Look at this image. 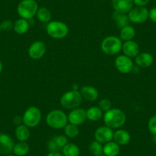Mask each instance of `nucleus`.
Listing matches in <instances>:
<instances>
[{"instance_id":"nucleus-1","label":"nucleus","mask_w":156,"mask_h":156,"mask_svg":"<svg viewBox=\"0 0 156 156\" xmlns=\"http://www.w3.org/2000/svg\"><path fill=\"white\" fill-rule=\"evenodd\" d=\"M103 119L105 126L112 129H118L126 123V115L123 111L118 108H111L109 111L104 112Z\"/></svg>"},{"instance_id":"nucleus-2","label":"nucleus","mask_w":156,"mask_h":156,"mask_svg":"<svg viewBox=\"0 0 156 156\" xmlns=\"http://www.w3.org/2000/svg\"><path fill=\"white\" fill-rule=\"evenodd\" d=\"M46 123L54 129H64L68 123L67 115L61 109H54L49 112L46 116Z\"/></svg>"},{"instance_id":"nucleus-3","label":"nucleus","mask_w":156,"mask_h":156,"mask_svg":"<svg viewBox=\"0 0 156 156\" xmlns=\"http://www.w3.org/2000/svg\"><path fill=\"white\" fill-rule=\"evenodd\" d=\"M122 41L115 35H110L105 37L100 44V48L104 54L109 56L119 54L122 51Z\"/></svg>"},{"instance_id":"nucleus-4","label":"nucleus","mask_w":156,"mask_h":156,"mask_svg":"<svg viewBox=\"0 0 156 156\" xmlns=\"http://www.w3.org/2000/svg\"><path fill=\"white\" fill-rule=\"evenodd\" d=\"M38 8L35 0H22L18 5L17 12L19 17L29 21L36 16Z\"/></svg>"},{"instance_id":"nucleus-5","label":"nucleus","mask_w":156,"mask_h":156,"mask_svg":"<svg viewBox=\"0 0 156 156\" xmlns=\"http://www.w3.org/2000/svg\"><path fill=\"white\" fill-rule=\"evenodd\" d=\"M82 101H83V97L80 91L73 90L64 93L60 100V103L62 107L69 110L79 107Z\"/></svg>"},{"instance_id":"nucleus-6","label":"nucleus","mask_w":156,"mask_h":156,"mask_svg":"<svg viewBox=\"0 0 156 156\" xmlns=\"http://www.w3.org/2000/svg\"><path fill=\"white\" fill-rule=\"evenodd\" d=\"M46 31L54 39H62L68 34L69 28L67 25L61 21H51L46 27Z\"/></svg>"},{"instance_id":"nucleus-7","label":"nucleus","mask_w":156,"mask_h":156,"mask_svg":"<svg viewBox=\"0 0 156 156\" xmlns=\"http://www.w3.org/2000/svg\"><path fill=\"white\" fill-rule=\"evenodd\" d=\"M42 118L41 110L37 106H29L24 112L22 119L23 124L28 128H34L40 124Z\"/></svg>"},{"instance_id":"nucleus-8","label":"nucleus","mask_w":156,"mask_h":156,"mask_svg":"<svg viewBox=\"0 0 156 156\" xmlns=\"http://www.w3.org/2000/svg\"><path fill=\"white\" fill-rule=\"evenodd\" d=\"M148 12L149 10L146 7L133 6L127 15L129 22L135 24H142L148 19Z\"/></svg>"},{"instance_id":"nucleus-9","label":"nucleus","mask_w":156,"mask_h":156,"mask_svg":"<svg viewBox=\"0 0 156 156\" xmlns=\"http://www.w3.org/2000/svg\"><path fill=\"white\" fill-rule=\"evenodd\" d=\"M115 67L119 73L127 74L133 71L134 64L131 58L125 55H121L115 58Z\"/></svg>"},{"instance_id":"nucleus-10","label":"nucleus","mask_w":156,"mask_h":156,"mask_svg":"<svg viewBox=\"0 0 156 156\" xmlns=\"http://www.w3.org/2000/svg\"><path fill=\"white\" fill-rule=\"evenodd\" d=\"M67 118H68L69 123L73 124L77 126L82 125L87 119L86 110L80 107L71 109V111L67 115Z\"/></svg>"},{"instance_id":"nucleus-11","label":"nucleus","mask_w":156,"mask_h":156,"mask_svg":"<svg viewBox=\"0 0 156 156\" xmlns=\"http://www.w3.org/2000/svg\"><path fill=\"white\" fill-rule=\"evenodd\" d=\"M113 135L114 132L112 129L109 128L106 126H103L96 129L95 133H94V139L100 143L106 144L112 140Z\"/></svg>"},{"instance_id":"nucleus-12","label":"nucleus","mask_w":156,"mask_h":156,"mask_svg":"<svg viewBox=\"0 0 156 156\" xmlns=\"http://www.w3.org/2000/svg\"><path fill=\"white\" fill-rule=\"evenodd\" d=\"M47 48L46 44L41 41H35L28 48V56L32 60H39L45 55Z\"/></svg>"},{"instance_id":"nucleus-13","label":"nucleus","mask_w":156,"mask_h":156,"mask_svg":"<svg viewBox=\"0 0 156 156\" xmlns=\"http://www.w3.org/2000/svg\"><path fill=\"white\" fill-rule=\"evenodd\" d=\"M14 145V141L9 135L0 133V154H9L12 151Z\"/></svg>"},{"instance_id":"nucleus-14","label":"nucleus","mask_w":156,"mask_h":156,"mask_svg":"<svg viewBox=\"0 0 156 156\" xmlns=\"http://www.w3.org/2000/svg\"><path fill=\"white\" fill-rule=\"evenodd\" d=\"M68 143L65 135H59L51 139L48 142V148L50 151H59Z\"/></svg>"},{"instance_id":"nucleus-15","label":"nucleus","mask_w":156,"mask_h":156,"mask_svg":"<svg viewBox=\"0 0 156 156\" xmlns=\"http://www.w3.org/2000/svg\"><path fill=\"white\" fill-rule=\"evenodd\" d=\"M111 4L114 11L123 14H128L133 8V0H111Z\"/></svg>"},{"instance_id":"nucleus-16","label":"nucleus","mask_w":156,"mask_h":156,"mask_svg":"<svg viewBox=\"0 0 156 156\" xmlns=\"http://www.w3.org/2000/svg\"><path fill=\"white\" fill-rule=\"evenodd\" d=\"M122 51L123 55L129 58H136L139 53H140V48L139 44L136 41L131 40V41H124L122 43Z\"/></svg>"},{"instance_id":"nucleus-17","label":"nucleus","mask_w":156,"mask_h":156,"mask_svg":"<svg viewBox=\"0 0 156 156\" xmlns=\"http://www.w3.org/2000/svg\"><path fill=\"white\" fill-rule=\"evenodd\" d=\"M135 62H136L137 67L147 68L152 65L153 62H154V58L150 53L142 52L135 58Z\"/></svg>"},{"instance_id":"nucleus-18","label":"nucleus","mask_w":156,"mask_h":156,"mask_svg":"<svg viewBox=\"0 0 156 156\" xmlns=\"http://www.w3.org/2000/svg\"><path fill=\"white\" fill-rule=\"evenodd\" d=\"M80 93L84 100L94 102L99 97V92L97 88L93 86H83L80 88Z\"/></svg>"},{"instance_id":"nucleus-19","label":"nucleus","mask_w":156,"mask_h":156,"mask_svg":"<svg viewBox=\"0 0 156 156\" xmlns=\"http://www.w3.org/2000/svg\"><path fill=\"white\" fill-rule=\"evenodd\" d=\"M112 140L120 146L126 145L130 142L131 140V136L129 133L125 129H118L114 133L113 139Z\"/></svg>"},{"instance_id":"nucleus-20","label":"nucleus","mask_w":156,"mask_h":156,"mask_svg":"<svg viewBox=\"0 0 156 156\" xmlns=\"http://www.w3.org/2000/svg\"><path fill=\"white\" fill-rule=\"evenodd\" d=\"M120 153V145L114 141H110L103 145V154L106 156H118Z\"/></svg>"},{"instance_id":"nucleus-21","label":"nucleus","mask_w":156,"mask_h":156,"mask_svg":"<svg viewBox=\"0 0 156 156\" xmlns=\"http://www.w3.org/2000/svg\"><path fill=\"white\" fill-rule=\"evenodd\" d=\"M15 134H16V139L19 142H27L30 137L29 128L24 124L17 126Z\"/></svg>"},{"instance_id":"nucleus-22","label":"nucleus","mask_w":156,"mask_h":156,"mask_svg":"<svg viewBox=\"0 0 156 156\" xmlns=\"http://www.w3.org/2000/svg\"><path fill=\"white\" fill-rule=\"evenodd\" d=\"M87 118L92 122L100 120L103 116V112L100 109L99 106H93L88 108L86 110Z\"/></svg>"},{"instance_id":"nucleus-23","label":"nucleus","mask_w":156,"mask_h":156,"mask_svg":"<svg viewBox=\"0 0 156 156\" xmlns=\"http://www.w3.org/2000/svg\"><path fill=\"white\" fill-rule=\"evenodd\" d=\"M136 36V30L132 25H126L120 28L119 31V38L123 41H131Z\"/></svg>"},{"instance_id":"nucleus-24","label":"nucleus","mask_w":156,"mask_h":156,"mask_svg":"<svg viewBox=\"0 0 156 156\" xmlns=\"http://www.w3.org/2000/svg\"><path fill=\"white\" fill-rule=\"evenodd\" d=\"M29 22L28 20H26V19L20 18V19H18V20H16L14 22L13 29H14L15 32L17 33V34H24L28 32V29H29Z\"/></svg>"},{"instance_id":"nucleus-25","label":"nucleus","mask_w":156,"mask_h":156,"mask_svg":"<svg viewBox=\"0 0 156 156\" xmlns=\"http://www.w3.org/2000/svg\"><path fill=\"white\" fill-rule=\"evenodd\" d=\"M112 20L116 24L117 27L119 28H122L123 27L129 25V19L128 15L123 14V13H119L114 11L112 14Z\"/></svg>"},{"instance_id":"nucleus-26","label":"nucleus","mask_w":156,"mask_h":156,"mask_svg":"<svg viewBox=\"0 0 156 156\" xmlns=\"http://www.w3.org/2000/svg\"><path fill=\"white\" fill-rule=\"evenodd\" d=\"M30 151V146L26 142H19L15 144L12 152L16 156H25Z\"/></svg>"},{"instance_id":"nucleus-27","label":"nucleus","mask_w":156,"mask_h":156,"mask_svg":"<svg viewBox=\"0 0 156 156\" xmlns=\"http://www.w3.org/2000/svg\"><path fill=\"white\" fill-rule=\"evenodd\" d=\"M37 19L40 22L42 23H48L51 22V11L46 7H41L38 8V10L36 14Z\"/></svg>"},{"instance_id":"nucleus-28","label":"nucleus","mask_w":156,"mask_h":156,"mask_svg":"<svg viewBox=\"0 0 156 156\" xmlns=\"http://www.w3.org/2000/svg\"><path fill=\"white\" fill-rule=\"evenodd\" d=\"M62 152L64 156H79L80 148L74 143H67L62 148Z\"/></svg>"},{"instance_id":"nucleus-29","label":"nucleus","mask_w":156,"mask_h":156,"mask_svg":"<svg viewBox=\"0 0 156 156\" xmlns=\"http://www.w3.org/2000/svg\"><path fill=\"white\" fill-rule=\"evenodd\" d=\"M64 135L67 138L70 139H74L79 135V129L76 125L71 123H67L66 126L64 128Z\"/></svg>"},{"instance_id":"nucleus-30","label":"nucleus","mask_w":156,"mask_h":156,"mask_svg":"<svg viewBox=\"0 0 156 156\" xmlns=\"http://www.w3.org/2000/svg\"><path fill=\"white\" fill-rule=\"evenodd\" d=\"M89 150L94 156H100L103 154V145L100 142L94 140L90 143Z\"/></svg>"},{"instance_id":"nucleus-31","label":"nucleus","mask_w":156,"mask_h":156,"mask_svg":"<svg viewBox=\"0 0 156 156\" xmlns=\"http://www.w3.org/2000/svg\"><path fill=\"white\" fill-rule=\"evenodd\" d=\"M98 106L103 112H106L112 108V103H111L110 100L108 99H103L100 101Z\"/></svg>"},{"instance_id":"nucleus-32","label":"nucleus","mask_w":156,"mask_h":156,"mask_svg":"<svg viewBox=\"0 0 156 156\" xmlns=\"http://www.w3.org/2000/svg\"><path fill=\"white\" fill-rule=\"evenodd\" d=\"M148 131L153 136L156 135V115H152L148 122Z\"/></svg>"},{"instance_id":"nucleus-33","label":"nucleus","mask_w":156,"mask_h":156,"mask_svg":"<svg viewBox=\"0 0 156 156\" xmlns=\"http://www.w3.org/2000/svg\"><path fill=\"white\" fill-rule=\"evenodd\" d=\"M14 23L10 20H5L1 24V28L2 30L5 31H10L12 29H13Z\"/></svg>"},{"instance_id":"nucleus-34","label":"nucleus","mask_w":156,"mask_h":156,"mask_svg":"<svg viewBox=\"0 0 156 156\" xmlns=\"http://www.w3.org/2000/svg\"><path fill=\"white\" fill-rule=\"evenodd\" d=\"M148 19L156 24V7L151 9L148 12Z\"/></svg>"},{"instance_id":"nucleus-35","label":"nucleus","mask_w":156,"mask_h":156,"mask_svg":"<svg viewBox=\"0 0 156 156\" xmlns=\"http://www.w3.org/2000/svg\"><path fill=\"white\" fill-rule=\"evenodd\" d=\"M150 0H133V3L136 6H143L145 7L148 3Z\"/></svg>"},{"instance_id":"nucleus-36","label":"nucleus","mask_w":156,"mask_h":156,"mask_svg":"<svg viewBox=\"0 0 156 156\" xmlns=\"http://www.w3.org/2000/svg\"><path fill=\"white\" fill-rule=\"evenodd\" d=\"M13 122H14V124H16V126H19L23 124V119H22V116H19V115L15 116L14 119H13Z\"/></svg>"},{"instance_id":"nucleus-37","label":"nucleus","mask_w":156,"mask_h":156,"mask_svg":"<svg viewBox=\"0 0 156 156\" xmlns=\"http://www.w3.org/2000/svg\"><path fill=\"white\" fill-rule=\"evenodd\" d=\"M46 156H63L59 151H50Z\"/></svg>"},{"instance_id":"nucleus-38","label":"nucleus","mask_w":156,"mask_h":156,"mask_svg":"<svg viewBox=\"0 0 156 156\" xmlns=\"http://www.w3.org/2000/svg\"><path fill=\"white\" fill-rule=\"evenodd\" d=\"M72 90H78V86L76 84V83H74V84L73 85V87H72Z\"/></svg>"},{"instance_id":"nucleus-39","label":"nucleus","mask_w":156,"mask_h":156,"mask_svg":"<svg viewBox=\"0 0 156 156\" xmlns=\"http://www.w3.org/2000/svg\"><path fill=\"white\" fill-rule=\"evenodd\" d=\"M2 68H3V67H2V61H0V73L2 71Z\"/></svg>"},{"instance_id":"nucleus-40","label":"nucleus","mask_w":156,"mask_h":156,"mask_svg":"<svg viewBox=\"0 0 156 156\" xmlns=\"http://www.w3.org/2000/svg\"><path fill=\"white\" fill-rule=\"evenodd\" d=\"M154 142H156V135H154Z\"/></svg>"},{"instance_id":"nucleus-41","label":"nucleus","mask_w":156,"mask_h":156,"mask_svg":"<svg viewBox=\"0 0 156 156\" xmlns=\"http://www.w3.org/2000/svg\"><path fill=\"white\" fill-rule=\"evenodd\" d=\"M5 156H14V155H12V154H7V155H5Z\"/></svg>"},{"instance_id":"nucleus-42","label":"nucleus","mask_w":156,"mask_h":156,"mask_svg":"<svg viewBox=\"0 0 156 156\" xmlns=\"http://www.w3.org/2000/svg\"><path fill=\"white\" fill-rule=\"evenodd\" d=\"M1 31H2V28H1V24H0V32H1Z\"/></svg>"},{"instance_id":"nucleus-43","label":"nucleus","mask_w":156,"mask_h":156,"mask_svg":"<svg viewBox=\"0 0 156 156\" xmlns=\"http://www.w3.org/2000/svg\"><path fill=\"white\" fill-rule=\"evenodd\" d=\"M100 156H106V155H104V154H102V155H100Z\"/></svg>"}]
</instances>
